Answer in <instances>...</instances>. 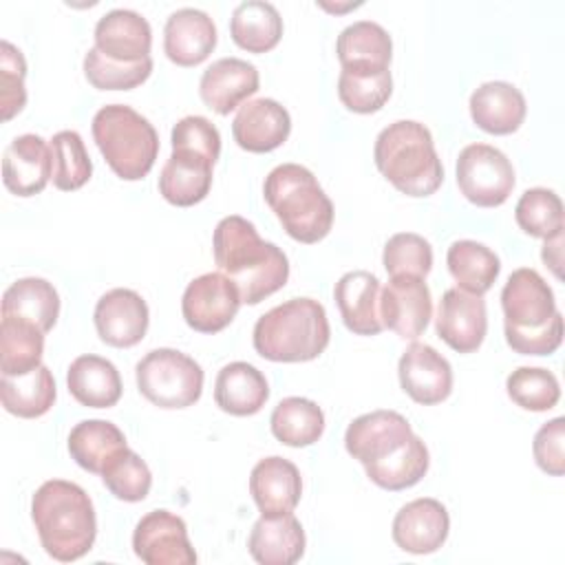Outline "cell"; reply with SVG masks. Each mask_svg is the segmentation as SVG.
Returning <instances> with one entry per match:
<instances>
[{
    "label": "cell",
    "instance_id": "cell-1",
    "mask_svg": "<svg viewBox=\"0 0 565 565\" xmlns=\"http://www.w3.org/2000/svg\"><path fill=\"white\" fill-rule=\"evenodd\" d=\"M347 452L366 477L391 492L413 488L428 472V448L397 411H373L355 417L344 433Z\"/></svg>",
    "mask_w": 565,
    "mask_h": 565
},
{
    "label": "cell",
    "instance_id": "cell-2",
    "mask_svg": "<svg viewBox=\"0 0 565 565\" xmlns=\"http://www.w3.org/2000/svg\"><path fill=\"white\" fill-rule=\"evenodd\" d=\"M214 263L238 289L245 305H258L285 287L289 260L285 252L258 236L254 223L243 216H225L212 236Z\"/></svg>",
    "mask_w": 565,
    "mask_h": 565
},
{
    "label": "cell",
    "instance_id": "cell-3",
    "mask_svg": "<svg viewBox=\"0 0 565 565\" xmlns=\"http://www.w3.org/2000/svg\"><path fill=\"white\" fill-rule=\"evenodd\" d=\"M505 342L521 355H550L563 342L554 291L536 269L519 267L501 291Z\"/></svg>",
    "mask_w": 565,
    "mask_h": 565
},
{
    "label": "cell",
    "instance_id": "cell-4",
    "mask_svg": "<svg viewBox=\"0 0 565 565\" xmlns=\"http://www.w3.org/2000/svg\"><path fill=\"white\" fill-rule=\"evenodd\" d=\"M31 519L44 552L71 563L93 550L97 536V516L90 497L73 481H44L31 499Z\"/></svg>",
    "mask_w": 565,
    "mask_h": 565
},
{
    "label": "cell",
    "instance_id": "cell-5",
    "mask_svg": "<svg viewBox=\"0 0 565 565\" xmlns=\"http://www.w3.org/2000/svg\"><path fill=\"white\" fill-rule=\"evenodd\" d=\"M373 159L382 177L406 196H430L444 181V166L433 135L413 119L388 124L375 139Z\"/></svg>",
    "mask_w": 565,
    "mask_h": 565
},
{
    "label": "cell",
    "instance_id": "cell-6",
    "mask_svg": "<svg viewBox=\"0 0 565 565\" xmlns=\"http://www.w3.org/2000/svg\"><path fill=\"white\" fill-rule=\"evenodd\" d=\"M331 329L324 307L313 298H291L254 324V349L271 362H309L329 344Z\"/></svg>",
    "mask_w": 565,
    "mask_h": 565
},
{
    "label": "cell",
    "instance_id": "cell-7",
    "mask_svg": "<svg viewBox=\"0 0 565 565\" xmlns=\"http://www.w3.org/2000/svg\"><path fill=\"white\" fill-rule=\"evenodd\" d=\"M263 194L282 230L294 241L311 245L331 232L333 203L305 166H276L265 179Z\"/></svg>",
    "mask_w": 565,
    "mask_h": 565
},
{
    "label": "cell",
    "instance_id": "cell-8",
    "mask_svg": "<svg viewBox=\"0 0 565 565\" xmlns=\"http://www.w3.org/2000/svg\"><path fill=\"white\" fill-rule=\"evenodd\" d=\"M93 139L110 170L124 181L143 179L159 154L154 126L126 104H108L95 113Z\"/></svg>",
    "mask_w": 565,
    "mask_h": 565
},
{
    "label": "cell",
    "instance_id": "cell-9",
    "mask_svg": "<svg viewBox=\"0 0 565 565\" xmlns=\"http://www.w3.org/2000/svg\"><path fill=\"white\" fill-rule=\"evenodd\" d=\"M139 393L159 408H188L203 393L201 364L177 349H152L135 366Z\"/></svg>",
    "mask_w": 565,
    "mask_h": 565
},
{
    "label": "cell",
    "instance_id": "cell-10",
    "mask_svg": "<svg viewBox=\"0 0 565 565\" xmlns=\"http://www.w3.org/2000/svg\"><path fill=\"white\" fill-rule=\"evenodd\" d=\"M457 185L479 207H499L514 190V168L494 146L470 143L457 157Z\"/></svg>",
    "mask_w": 565,
    "mask_h": 565
},
{
    "label": "cell",
    "instance_id": "cell-11",
    "mask_svg": "<svg viewBox=\"0 0 565 565\" xmlns=\"http://www.w3.org/2000/svg\"><path fill=\"white\" fill-rule=\"evenodd\" d=\"M236 285L221 271H210L194 278L181 298V313L190 329L199 333L223 331L241 307Z\"/></svg>",
    "mask_w": 565,
    "mask_h": 565
},
{
    "label": "cell",
    "instance_id": "cell-12",
    "mask_svg": "<svg viewBox=\"0 0 565 565\" xmlns=\"http://www.w3.org/2000/svg\"><path fill=\"white\" fill-rule=\"evenodd\" d=\"M132 550L146 565L196 563L185 521L168 510H152L139 519L132 532Z\"/></svg>",
    "mask_w": 565,
    "mask_h": 565
},
{
    "label": "cell",
    "instance_id": "cell-13",
    "mask_svg": "<svg viewBox=\"0 0 565 565\" xmlns=\"http://www.w3.org/2000/svg\"><path fill=\"white\" fill-rule=\"evenodd\" d=\"M380 318L399 338L417 340L433 318V298L424 278L391 276L380 296Z\"/></svg>",
    "mask_w": 565,
    "mask_h": 565
},
{
    "label": "cell",
    "instance_id": "cell-14",
    "mask_svg": "<svg viewBox=\"0 0 565 565\" xmlns=\"http://www.w3.org/2000/svg\"><path fill=\"white\" fill-rule=\"evenodd\" d=\"M93 320L102 342L115 349H130L143 340L150 313L135 289L115 287L97 300Z\"/></svg>",
    "mask_w": 565,
    "mask_h": 565
},
{
    "label": "cell",
    "instance_id": "cell-15",
    "mask_svg": "<svg viewBox=\"0 0 565 565\" xmlns=\"http://www.w3.org/2000/svg\"><path fill=\"white\" fill-rule=\"evenodd\" d=\"M437 335L457 353H472L481 347L488 331V313L481 296L446 289L435 318Z\"/></svg>",
    "mask_w": 565,
    "mask_h": 565
},
{
    "label": "cell",
    "instance_id": "cell-16",
    "mask_svg": "<svg viewBox=\"0 0 565 565\" xmlns=\"http://www.w3.org/2000/svg\"><path fill=\"white\" fill-rule=\"evenodd\" d=\"M402 391L422 406L444 402L452 391L450 362L430 344L413 342L397 364Z\"/></svg>",
    "mask_w": 565,
    "mask_h": 565
},
{
    "label": "cell",
    "instance_id": "cell-17",
    "mask_svg": "<svg viewBox=\"0 0 565 565\" xmlns=\"http://www.w3.org/2000/svg\"><path fill=\"white\" fill-rule=\"evenodd\" d=\"M450 530V516L441 501L422 497L399 508L393 519V541L408 554L437 552Z\"/></svg>",
    "mask_w": 565,
    "mask_h": 565
},
{
    "label": "cell",
    "instance_id": "cell-18",
    "mask_svg": "<svg viewBox=\"0 0 565 565\" xmlns=\"http://www.w3.org/2000/svg\"><path fill=\"white\" fill-rule=\"evenodd\" d=\"M53 179V152L40 135L15 137L2 157V181L15 196L40 194Z\"/></svg>",
    "mask_w": 565,
    "mask_h": 565
},
{
    "label": "cell",
    "instance_id": "cell-19",
    "mask_svg": "<svg viewBox=\"0 0 565 565\" xmlns=\"http://www.w3.org/2000/svg\"><path fill=\"white\" fill-rule=\"evenodd\" d=\"M289 132L287 108L269 97L245 102L232 121L234 141L247 152H271L287 141Z\"/></svg>",
    "mask_w": 565,
    "mask_h": 565
},
{
    "label": "cell",
    "instance_id": "cell-20",
    "mask_svg": "<svg viewBox=\"0 0 565 565\" xmlns=\"http://www.w3.org/2000/svg\"><path fill=\"white\" fill-rule=\"evenodd\" d=\"M258 68L241 57H221L212 62L199 82V95L207 108L230 115L258 90Z\"/></svg>",
    "mask_w": 565,
    "mask_h": 565
},
{
    "label": "cell",
    "instance_id": "cell-21",
    "mask_svg": "<svg viewBox=\"0 0 565 565\" xmlns=\"http://www.w3.org/2000/svg\"><path fill=\"white\" fill-rule=\"evenodd\" d=\"M216 46L214 20L192 7L177 9L163 26V51L177 66H196L210 57Z\"/></svg>",
    "mask_w": 565,
    "mask_h": 565
},
{
    "label": "cell",
    "instance_id": "cell-22",
    "mask_svg": "<svg viewBox=\"0 0 565 565\" xmlns=\"http://www.w3.org/2000/svg\"><path fill=\"white\" fill-rule=\"evenodd\" d=\"M249 492L260 516H280L294 512L300 503L302 479L289 459L265 457L252 468Z\"/></svg>",
    "mask_w": 565,
    "mask_h": 565
},
{
    "label": "cell",
    "instance_id": "cell-23",
    "mask_svg": "<svg viewBox=\"0 0 565 565\" xmlns=\"http://www.w3.org/2000/svg\"><path fill=\"white\" fill-rule=\"evenodd\" d=\"M152 29L148 20L132 9H113L95 24V49L124 64L150 57Z\"/></svg>",
    "mask_w": 565,
    "mask_h": 565
},
{
    "label": "cell",
    "instance_id": "cell-24",
    "mask_svg": "<svg viewBox=\"0 0 565 565\" xmlns=\"http://www.w3.org/2000/svg\"><path fill=\"white\" fill-rule=\"evenodd\" d=\"M344 327L355 335H377L384 324L380 318V280L375 274L347 271L333 289Z\"/></svg>",
    "mask_w": 565,
    "mask_h": 565
},
{
    "label": "cell",
    "instance_id": "cell-25",
    "mask_svg": "<svg viewBox=\"0 0 565 565\" xmlns=\"http://www.w3.org/2000/svg\"><path fill=\"white\" fill-rule=\"evenodd\" d=\"M472 121L490 135H512L521 128L527 106L523 93L510 82H486L470 95Z\"/></svg>",
    "mask_w": 565,
    "mask_h": 565
},
{
    "label": "cell",
    "instance_id": "cell-26",
    "mask_svg": "<svg viewBox=\"0 0 565 565\" xmlns=\"http://www.w3.org/2000/svg\"><path fill=\"white\" fill-rule=\"evenodd\" d=\"M305 545V530L291 512L260 516L247 539V550L260 565H294L302 558Z\"/></svg>",
    "mask_w": 565,
    "mask_h": 565
},
{
    "label": "cell",
    "instance_id": "cell-27",
    "mask_svg": "<svg viewBox=\"0 0 565 565\" xmlns=\"http://www.w3.org/2000/svg\"><path fill=\"white\" fill-rule=\"evenodd\" d=\"M212 168L214 163L203 154L190 150H172L159 174L161 196L177 207L201 203L212 188Z\"/></svg>",
    "mask_w": 565,
    "mask_h": 565
},
{
    "label": "cell",
    "instance_id": "cell-28",
    "mask_svg": "<svg viewBox=\"0 0 565 565\" xmlns=\"http://www.w3.org/2000/svg\"><path fill=\"white\" fill-rule=\"evenodd\" d=\"M269 399L265 375L249 362L225 364L214 382V402L223 413L247 417L256 415Z\"/></svg>",
    "mask_w": 565,
    "mask_h": 565
},
{
    "label": "cell",
    "instance_id": "cell-29",
    "mask_svg": "<svg viewBox=\"0 0 565 565\" xmlns=\"http://www.w3.org/2000/svg\"><path fill=\"white\" fill-rule=\"evenodd\" d=\"M66 386L75 402L88 408H110L121 397L117 366L99 355H79L66 371Z\"/></svg>",
    "mask_w": 565,
    "mask_h": 565
},
{
    "label": "cell",
    "instance_id": "cell-30",
    "mask_svg": "<svg viewBox=\"0 0 565 565\" xmlns=\"http://www.w3.org/2000/svg\"><path fill=\"white\" fill-rule=\"evenodd\" d=\"M60 316V296L46 278H20L2 296V318H18L49 333Z\"/></svg>",
    "mask_w": 565,
    "mask_h": 565
},
{
    "label": "cell",
    "instance_id": "cell-31",
    "mask_svg": "<svg viewBox=\"0 0 565 565\" xmlns=\"http://www.w3.org/2000/svg\"><path fill=\"white\" fill-rule=\"evenodd\" d=\"M0 397L7 413L35 419L46 415L57 397L53 373L40 364L22 375H2L0 377Z\"/></svg>",
    "mask_w": 565,
    "mask_h": 565
},
{
    "label": "cell",
    "instance_id": "cell-32",
    "mask_svg": "<svg viewBox=\"0 0 565 565\" xmlns=\"http://www.w3.org/2000/svg\"><path fill=\"white\" fill-rule=\"evenodd\" d=\"M342 68H388L393 42L388 31L371 20H358L342 29L335 42Z\"/></svg>",
    "mask_w": 565,
    "mask_h": 565
},
{
    "label": "cell",
    "instance_id": "cell-33",
    "mask_svg": "<svg viewBox=\"0 0 565 565\" xmlns=\"http://www.w3.org/2000/svg\"><path fill=\"white\" fill-rule=\"evenodd\" d=\"M230 35L247 53H267L282 38V18L271 2H241L230 20Z\"/></svg>",
    "mask_w": 565,
    "mask_h": 565
},
{
    "label": "cell",
    "instance_id": "cell-34",
    "mask_svg": "<svg viewBox=\"0 0 565 565\" xmlns=\"http://www.w3.org/2000/svg\"><path fill=\"white\" fill-rule=\"evenodd\" d=\"M124 448V433L108 419H84L68 433L71 457L79 468L93 475H102L106 463Z\"/></svg>",
    "mask_w": 565,
    "mask_h": 565
},
{
    "label": "cell",
    "instance_id": "cell-35",
    "mask_svg": "<svg viewBox=\"0 0 565 565\" xmlns=\"http://www.w3.org/2000/svg\"><path fill=\"white\" fill-rule=\"evenodd\" d=\"M446 265L457 287L475 296H483L494 285L501 271L499 256L483 243L468 238L455 241L448 247Z\"/></svg>",
    "mask_w": 565,
    "mask_h": 565
},
{
    "label": "cell",
    "instance_id": "cell-36",
    "mask_svg": "<svg viewBox=\"0 0 565 565\" xmlns=\"http://www.w3.org/2000/svg\"><path fill=\"white\" fill-rule=\"evenodd\" d=\"M269 426L280 444L291 448H305L322 437L324 413L313 399L285 397L271 411Z\"/></svg>",
    "mask_w": 565,
    "mask_h": 565
},
{
    "label": "cell",
    "instance_id": "cell-37",
    "mask_svg": "<svg viewBox=\"0 0 565 565\" xmlns=\"http://www.w3.org/2000/svg\"><path fill=\"white\" fill-rule=\"evenodd\" d=\"M44 331L26 320L2 318L0 322V371L22 375L42 364Z\"/></svg>",
    "mask_w": 565,
    "mask_h": 565
},
{
    "label": "cell",
    "instance_id": "cell-38",
    "mask_svg": "<svg viewBox=\"0 0 565 565\" xmlns=\"http://www.w3.org/2000/svg\"><path fill=\"white\" fill-rule=\"evenodd\" d=\"M393 93L388 68H342L338 77L340 102L360 115L377 113Z\"/></svg>",
    "mask_w": 565,
    "mask_h": 565
},
{
    "label": "cell",
    "instance_id": "cell-39",
    "mask_svg": "<svg viewBox=\"0 0 565 565\" xmlns=\"http://www.w3.org/2000/svg\"><path fill=\"white\" fill-rule=\"evenodd\" d=\"M516 225L536 238H552L563 232V201L554 190L530 188L514 207Z\"/></svg>",
    "mask_w": 565,
    "mask_h": 565
},
{
    "label": "cell",
    "instance_id": "cell-40",
    "mask_svg": "<svg viewBox=\"0 0 565 565\" xmlns=\"http://www.w3.org/2000/svg\"><path fill=\"white\" fill-rule=\"evenodd\" d=\"M53 185L62 192L79 190L93 174V161L84 139L75 130H60L51 139Z\"/></svg>",
    "mask_w": 565,
    "mask_h": 565
},
{
    "label": "cell",
    "instance_id": "cell-41",
    "mask_svg": "<svg viewBox=\"0 0 565 565\" xmlns=\"http://www.w3.org/2000/svg\"><path fill=\"white\" fill-rule=\"evenodd\" d=\"M508 397L523 411L543 413L558 404L561 386L552 371L541 366H519L505 380Z\"/></svg>",
    "mask_w": 565,
    "mask_h": 565
},
{
    "label": "cell",
    "instance_id": "cell-42",
    "mask_svg": "<svg viewBox=\"0 0 565 565\" xmlns=\"http://www.w3.org/2000/svg\"><path fill=\"white\" fill-rule=\"evenodd\" d=\"M102 481L115 499L137 503L148 497L152 475L148 463L126 446L106 463V468L102 470Z\"/></svg>",
    "mask_w": 565,
    "mask_h": 565
},
{
    "label": "cell",
    "instance_id": "cell-43",
    "mask_svg": "<svg viewBox=\"0 0 565 565\" xmlns=\"http://www.w3.org/2000/svg\"><path fill=\"white\" fill-rule=\"evenodd\" d=\"M152 73V57L124 64L106 57L95 46L84 55V75L99 90H130L143 84Z\"/></svg>",
    "mask_w": 565,
    "mask_h": 565
},
{
    "label": "cell",
    "instance_id": "cell-44",
    "mask_svg": "<svg viewBox=\"0 0 565 565\" xmlns=\"http://www.w3.org/2000/svg\"><path fill=\"white\" fill-rule=\"evenodd\" d=\"M382 263L388 276L426 278L433 267V247L419 234L399 232L386 241Z\"/></svg>",
    "mask_w": 565,
    "mask_h": 565
},
{
    "label": "cell",
    "instance_id": "cell-45",
    "mask_svg": "<svg viewBox=\"0 0 565 565\" xmlns=\"http://www.w3.org/2000/svg\"><path fill=\"white\" fill-rule=\"evenodd\" d=\"M26 77V62L20 49L11 42H0V104H2V119L9 121L15 117L26 104L24 90Z\"/></svg>",
    "mask_w": 565,
    "mask_h": 565
},
{
    "label": "cell",
    "instance_id": "cell-46",
    "mask_svg": "<svg viewBox=\"0 0 565 565\" xmlns=\"http://www.w3.org/2000/svg\"><path fill=\"white\" fill-rule=\"evenodd\" d=\"M170 141L172 150H190L203 154L212 163H216L221 154V135L216 126L201 115H188L179 119L172 128Z\"/></svg>",
    "mask_w": 565,
    "mask_h": 565
},
{
    "label": "cell",
    "instance_id": "cell-47",
    "mask_svg": "<svg viewBox=\"0 0 565 565\" xmlns=\"http://www.w3.org/2000/svg\"><path fill=\"white\" fill-rule=\"evenodd\" d=\"M563 439H565V419L554 417L536 430L534 441H532V452H534L536 466L552 477H563V472H565Z\"/></svg>",
    "mask_w": 565,
    "mask_h": 565
},
{
    "label": "cell",
    "instance_id": "cell-48",
    "mask_svg": "<svg viewBox=\"0 0 565 565\" xmlns=\"http://www.w3.org/2000/svg\"><path fill=\"white\" fill-rule=\"evenodd\" d=\"M561 254H563V232L552 236V238H545V245H543V252H541L543 263L550 265V269L558 278H561V260H563Z\"/></svg>",
    "mask_w": 565,
    "mask_h": 565
}]
</instances>
